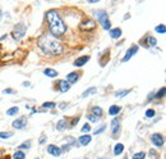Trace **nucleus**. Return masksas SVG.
<instances>
[{"label": "nucleus", "mask_w": 166, "mask_h": 159, "mask_svg": "<svg viewBox=\"0 0 166 159\" xmlns=\"http://www.w3.org/2000/svg\"><path fill=\"white\" fill-rule=\"evenodd\" d=\"M3 94H8V95L14 94V90L13 89H5V90H3Z\"/></svg>", "instance_id": "nucleus-36"}, {"label": "nucleus", "mask_w": 166, "mask_h": 159, "mask_svg": "<svg viewBox=\"0 0 166 159\" xmlns=\"http://www.w3.org/2000/svg\"><path fill=\"white\" fill-rule=\"evenodd\" d=\"M79 28H81L82 31H91V30L96 28V22L93 19H91V18H88V19L82 21V23L79 24Z\"/></svg>", "instance_id": "nucleus-5"}, {"label": "nucleus", "mask_w": 166, "mask_h": 159, "mask_svg": "<svg viewBox=\"0 0 166 159\" xmlns=\"http://www.w3.org/2000/svg\"><path fill=\"white\" fill-rule=\"evenodd\" d=\"M120 111H121V108L119 105H111L109 108V114L110 115H118L120 113Z\"/></svg>", "instance_id": "nucleus-17"}, {"label": "nucleus", "mask_w": 166, "mask_h": 159, "mask_svg": "<svg viewBox=\"0 0 166 159\" xmlns=\"http://www.w3.org/2000/svg\"><path fill=\"white\" fill-rule=\"evenodd\" d=\"M164 95H165V87H162L161 90H160L158 93L155 95V97H156V99H160V97H162Z\"/></svg>", "instance_id": "nucleus-32"}, {"label": "nucleus", "mask_w": 166, "mask_h": 159, "mask_svg": "<svg viewBox=\"0 0 166 159\" xmlns=\"http://www.w3.org/2000/svg\"><path fill=\"white\" fill-rule=\"evenodd\" d=\"M119 123H120V119H119V118H115V119H113V122H111V128L118 127V126H119Z\"/></svg>", "instance_id": "nucleus-34"}, {"label": "nucleus", "mask_w": 166, "mask_h": 159, "mask_svg": "<svg viewBox=\"0 0 166 159\" xmlns=\"http://www.w3.org/2000/svg\"><path fill=\"white\" fill-rule=\"evenodd\" d=\"M91 131V126L88 123H86L83 127H82V132H90Z\"/></svg>", "instance_id": "nucleus-35"}, {"label": "nucleus", "mask_w": 166, "mask_h": 159, "mask_svg": "<svg viewBox=\"0 0 166 159\" xmlns=\"http://www.w3.org/2000/svg\"><path fill=\"white\" fill-rule=\"evenodd\" d=\"M157 45V40L152 36H147V42L144 44L146 48H151V46H156Z\"/></svg>", "instance_id": "nucleus-16"}, {"label": "nucleus", "mask_w": 166, "mask_h": 159, "mask_svg": "<svg viewBox=\"0 0 166 159\" xmlns=\"http://www.w3.org/2000/svg\"><path fill=\"white\" fill-rule=\"evenodd\" d=\"M96 91H97L96 87H90V89H87V90H86L84 93L82 94V97H87V96H90V95H93V94H96Z\"/></svg>", "instance_id": "nucleus-19"}, {"label": "nucleus", "mask_w": 166, "mask_h": 159, "mask_svg": "<svg viewBox=\"0 0 166 159\" xmlns=\"http://www.w3.org/2000/svg\"><path fill=\"white\" fill-rule=\"evenodd\" d=\"M98 159H109L107 157H101V158H98Z\"/></svg>", "instance_id": "nucleus-44"}, {"label": "nucleus", "mask_w": 166, "mask_h": 159, "mask_svg": "<svg viewBox=\"0 0 166 159\" xmlns=\"http://www.w3.org/2000/svg\"><path fill=\"white\" fill-rule=\"evenodd\" d=\"M119 132H120V126H118V127L113 128V133H114V136H116V135H118Z\"/></svg>", "instance_id": "nucleus-37"}, {"label": "nucleus", "mask_w": 166, "mask_h": 159, "mask_svg": "<svg viewBox=\"0 0 166 159\" xmlns=\"http://www.w3.org/2000/svg\"><path fill=\"white\" fill-rule=\"evenodd\" d=\"M66 126H68V125H66V122L64 119H61V121H59L56 123V130L58 131H64L66 128Z\"/></svg>", "instance_id": "nucleus-20"}, {"label": "nucleus", "mask_w": 166, "mask_h": 159, "mask_svg": "<svg viewBox=\"0 0 166 159\" xmlns=\"http://www.w3.org/2000/svg\"><path fill=\"white\" fill-rule=\"evenodd\" d=\"M12 126H13L14 128H17V130H23V128H26V126H27V118L26 117L18 118L12 123Z\"/></svg>", "instance_id": "nucleus-8"}, {"label": "nucleus", "mask_w": 166, "mask_h": 159, "mask_svg": "<svg viewBox=\"0 0 166 159\" xmlns=\"http://www.w3.org/2000/svg\"><path fill=\"white\" fill-rule=\"evenodd\" d=\"M106 130V126L105 125H102L100 128H97V130H95V135H98V133H101V132H103Z\"/></svg>", "instance_id": "nucleus-33"}, {"label": "nucleus", "mask_w": 166, "mask_h": 159, "mask_svg": "<svg viewBox=\"0 0 166 159\" xmlns=\"http://www.w3.org/2000/svg\"><path fill=\"white\" fill-rule=\"evenodd\" d=\"M130 91L129 90H121V91H118V93H115V96L116 97H123V96H127Z\"/></svg>", "instance_id": "nucleus-25"}, {"label": "nucleus", "mask_w": 166, "mask_h": 159, "mask_svg": "<svg viewBox=\"0 0 166 159\" xmlns=\"http://www.w3.org/2000/svg\"><path fill=\"white\" fill-rule=\"evenodd\" d=\"M144 158H146V153H143V151L136 153V154L133 155V159H144Z\"/></svg>", "instance_id": "nucleus-29"}, {"label": "nucleus", "mask_w": 166, "mask_h": 159, "mask_svg": "<svg viewBox=\"0 0 166 159\" xmlns=\"http://www.w3.org/2000/svg\"><path fill=\"white\" fill-rule=\"evenodd\" d=\"M0 155H2V150H0Z\"/></svg>", "instance_id": "nucleus-45"}, {"label": "nucleus", "mask_w": 166, "mask_h": 159, "mask_svg": "<svg viewBox=\"0 0 166 159\" xmlns=\"http://www.w3.org/2000/svg\"><path fill=\"white\" fill-rule=\"evenodd\" d=\"M31 148V140H28V141H24L23 144L19 145V150H23V149H29Z\"/></svg>", "instance_id": "nucleus-28"}, {"label": "nucleus", "mask_w": 166, "mask_h": 159, "mask_svg": "<svg viewBox=\"0 0 166 159\" xmlns=\"http://www.w3.org/2000/svg\"><path fill=\"white\" fill-rule=\"evenodd\" d=\"M2 16H3V12H2V9H0V21H2Z\"/></svg>", "instance_id": "nucleus-43"}, {"label": "nucleus", "mask_w": 166, "mask_h": 159, "mask_svg": "<svg viewBox=\"0 0 166 159\" xmlns=\"http://www.w3.org/2000/svg\"><path fill=\"white\" fill-rule=\"evenodd\" d=\"M92 114L96 115L97 118L101 117V115H102V108H100V107H93V108H92Z\"/></svg>", "instance_id": "nucleus-21"}, {"label": "nucleus", "mask_w": 166, "mask_h": 159, "mask_svg": "<svg viewBox=\"0 0 166 159\" xmlns=\"http://www.w3.org/2000/svg\"><path fill=\"white\" fill-rule=\"evenodd\" d=\"M151 141L155 146H157V148H161L164 145V136L161 133H153L151 136Z\"/></svg>", "instance_id": "nucleus-7"}, {"label": "nucleus", "mask_w": 166, "mask_h": 159, "mask_svg": "<svg viewBox=\"0 0 166 159\" xmlns=\"http://www.w3.org/2000/svg\"><path fill=\"white\" fill-rule=\"evenodd\" d=\"M109 34L111 36V39H119L123 32L120 28H111V30H109Z\"/></svg>", "instance_id": "nucleus-14"}, {"label": "nucleus", "mask_w": 166, "mask_h": 159, "mask_svg": "<svg viewBox=\"0 0 166 159\" xmlns=\"http://www.w3.org/2000/svg\"><path fill=\"white\" fill-rule=\"evenodd\" d=\"M18 112H19V108H18V107H12V108H9L7 111V114L8 115H15Z\"/></svg>", "instance_id": "nucleus-23"}, {"label": "nucleus", "mask_w": 166, "mask_h": 159, "mask_svg": "<svg viewBox=\"0 0 166 159\" xmlns=\"http://www.w3.org/2000/svg\"><path fill=\"white\" fill-rule=\"evenodd\" d=\"M61 109H64V108H66V104L65 103H63V104H60V105H59Z\"/></svg>", "instance_id": "nucleus-42"}, {"label": "nucleus", "mask_w": 166, "mask_h": 159, "mask_svg": "<svg viewBox=\"0 0 166 159\" xmlns=\"http://www.w3.org/2000/svg\"><path fill=\"white\" fill-rule=\"evenodd\" d=\"M123 151H124V145H123V144L119 143V144H116L114 146V154L115 155H120Z\"/></svg>", "instance_id": "nucleus-18"}, {"label": "nucleus", "mask_w": 166, "mask_h": 159, "mask_svg": "<svg viewBox=\"0 0 166 159\" xmlns=\"http://www.w3.org/2000/svg\"><path fill=\"white\" fill-rule=\"evenodd\" d=\"M37 45L47 55H60L63 53V46L60 41L50 34H44L37 40Z\"/></svg>", "instance_id": "nucleus-1"}, {"label": "nucleus", "mask_w": 166, "mask_h": 159, "mask_svg": "<svg viewBox=\"0 0 166 159\" xmlns=\"http://www.w3.org/2000/svg\"><path fill=\"white\" fill-rule=\"evenodd\" d=\"M137 51H138V46H137V45H132V46H130V48H129L128 50H127L125 55H124V58H123L121 62H123V63H127L129 59H132V57H133V55H136Z\"/></svg>", "instance_id": "nucleus-6"}, {"label": "nucleus", "mask_w": 166, "mask_h": 159, "mask_svg": "<svg viewBox=\"0 0 166 159\" xmlns=\"http://www.w3.org/2000/svg\"><path fill=\"white\" fill-rule=\"evenodd\" d=\"M155 31L157 34H165L166 32V27H165V24H160V26H157L155 28Z\"/></svg>", "instance_id": "nucleus-27"}, {"label": "nucleus", "mask_w": 166, "mask_h": 159, "mask_svg": "<svg viewBox=\"0 0 166 159\" xmlns=\"http://www.w3.org/2000/svg\"><path fill=\"white\" fill-rule=\"evenodd\" d=\"M91 140H92V137L90 135H82L81 137L78 139V143L81 145H83V146H86V145H88L91 143Z\"/></svg>", "instance_id": "nucleus-13"}, {"label": "nucleus", "mask_w": 166, "mask_h": 159, "mask_svg": "<svg viewBox=\"0 0 166 159\" xmlns=\"http://www.w3.org/2000/svg\"><path fill=\"white\" fill-rule=\"evenodd\" d=\"M42 107H44V108H47V109H54L55 107H56V104L53 103V101H46V103L42 104Z\"/></svg>", "instance_id": "nucleus-26"}, {"label": "nucleus", "mask_w": 166, "mask_h": 159, "mask_svg": "<svg viewBox=\"0 0 166 159\" xmlns=\"http://www.w3.org/2000/svg\"><path fill=\"white\" fill-rule=\"evenodd\" d=\"M22 86L28 87V86H31V83H29V82H23V83H22Z\"/></svg>", "instance_id": "nucleus-41"}, {"label": "nucleus", "mask_w": 166, "mask_h": 159, "mask_svg": "<svg viewBox=\"0 0 166 159\" xmlns=\"http://www.w3.org/2000/svg\"><path fill=\"white\" fill-rule=\"evenodd\" d=\"M47 151H49V154H51V155H54V157H60L61 155V149L59 148V146H56V145H49L47 146Z\"/></svg>", "instance_id": "nucleus-9"}, {"label": "nucleus", "mask_w": 166, "mask_h": 159, "mask_svg": "<svg viewBox=\"0 0 166 159\" xmlns=\"http://www.w3.org/2000/svg\"><path fill=\"white\" fill-rule=\"evenodd\" d=\"M24 35H26V27H24L23 23L17 24V26L14 27V31L12 32V36H13V39L15 41H19Z\"/></svg>", "instance_id": "nucleus-4"}, {"label": "nucleus", "mask_w": 166, "mask_h": 159, "mask_svg": "<svg viewBox=\"0 0 166 159\" xmlns=\"http://www.w3.org/2000/svg\"><path fill=\"white\" fill-rule=\"evenodd\" d=\"M95 14L98 17V22H100V24L102 26L103 30H106V31H109V30H111V22H110L109 19V16L105 10H98V12H95Z\"/></svg>", "instance_id": "nucleus-3"}, {"label": "nucleus", "mask_w": 166, "mask_h": 159, "mask_svg": "<svg viewBox=\"0 0 166 159\" xmlns=\"http://www.w3.org/2000/svg\"><path fill=\"white\" fill-rule=\"evenodd\" d=\"M46 19H47V24H49V30H50V35H53L54 37H59V36L65 34L66 26L55 9L47 12Z\"/></svg>", "instance_id": "nucleus-2"}, {"label": "nucleus", "mask_w": 166, "mask_h": 159, "mask_svg": "<svg viewBox=\"0 0 166 159\" xmlns=\"http://www.w3.org/2000/svg\"><path fill=\"white\" fill-rule=\"evenodd\" d=\"M70 89V85L69 82L64 81V80H61V81H59V90L61 91V93H66Z\"/></svg>", "instance_id": "nucleus-12"}, {"label": "nucleus", "mask_w": 166, "mask_h": 159, "mask_svg": "<svg viewBox=\"0 0 166 159\" xmlns=\"http://www.w3.org/2000/svg\"><path fill=\"white\" fill-rule=\"evenodd\" d=\"M78 78H79L78 72H72V73H69V75H66V82L74 83V82L78 81Z\"/></svg>", "instance_id": "nucleus-11"}, {"label": "nucleus", "mask_w": 166, "mask_h": 159, "mask_svg": "<svg viewBox=\"0 0 166 159\" xmlns=\"http://www.w3.org/2000/svg\"><path fill=\"white\" fill-rule=\"evenodd\" d=\"M13 136L12 132H0V139H9Z\"/></svg>", "instance_id": "nucleus-30"}, {"label": "nucleus", "mask_w": 166, "mask_h": 159, "mask_svg": "<svg viewBox=\"0 0 166 159\" xmlns=\"http://www.w3.org/2000/svg\"><path fill=\"white\" fill-rule=\"evenodd\" d=\"M35 159H39V158H35Z\"/></svg>", "instance_id": "nucleus-46"}, {"label": "nucleus", "mask_w": 166, "mask_h": 159, "mask_svg": "<svg viewBox=\"0 0 166 159\" xmlns=\"http://www.w3.org/2000/svg\"><path fill=\"white\" fill-rule=\"evenodd\" d=\"M90 60V57H87V55H84V57H79V58H77L76 59V62L73 63L76 67H82V65H84L86 63H87Z\"/></svg>", "instance_id": "nucleus-10"}, {"label": "nucleus", "mask_w": 166, "mask_h": 159, "mask_svg": "<svg viewBox=\"0 0 166 159\" xmlns=\"http://www.w3.org/2000/svg\"><path fill=\"white\" fill-rule=\"evenodd\" d=\"M44 75H45V76H47V77L55 78V77H58L59 72H56V71H55V69H53V68H46V69L44 71Z\"/></svg>", "instance_id": "nucleus-15"}, {"label": "nucleus", "mask_w": 166, "mask_h": 159, "mask_svg": "<svg viewBox=\"0 0 166 159\" xmlns=\"http://www.w3.org/2000/svg\"><path fill=\"white\" fill-rule=\"evenodd\" d=\"M46 140H47V137H46L45 135H42V136L40 137V140H39V143H40V144H45Z\"/></svg>", "instance_id": "nucleus-38"}, {"label": "nucleus", "mask_w": 166, "mask_h": 159, "mask_svg": "<svg viewBox=\"0 0 166 159\" xmlns=\"http://www.w3.org/2000/svg\"><path fill=\"white\" fill-rule=\"evenodd\" d=\"M78 119H79V118H74V119H73V121H72V126H76V123L78 122Z\"/></svg>", "instance_id": "nucleus-40"}, {"label": "nucleus", "mask_w": 166, "mask_h": 159, "mask_svg": "<svg viewBox=\"0 0 166 159\" xmlns=\"http://www.w3.org/2000/svg\"><path fill=\"white\" fill-rule=\"evenodd\" d=\"M144 115H146V118H153L156 115V112L153 111V109H147Z\"/></svg>", "instance_id": "nucleus-24"}, {"label": "nucleus", "mask_w": 166, "mask_h": 159, "mask_svg": "<svg viewBox=\"0 0 166 159\" xmlns=\"http://www.w3.org/2000/svg\"><path fill=\"white\" fill-rule=\"evenodd\" d=\"M87 118H88V121L93 122V123H96V122H98V118L96 117V115H93V114H92V113H90V114L87 115Z\"/></svg>", "instance_id": "nucleus-31"}, {"label": "nucleus", "mask_w": 166, "mask_h": 159, "mask_svg": "<svg viewBox=\"0 0 166 159\" xmlns=\"http://www.w3.org/2000/svg\"><path fill=\"white\" fill-rule=\"evenodd\" d=\"M24 158H26V154L22 150H17L13 154V159H24Z\"/></svg>", "instance_id": "nucleus-22"}, {"label": "nucleus", "mask_w": 166, "mask_h": 159, "mask_svg": "<svg viewBox=\"0 0 166 159\" xmlns=\"http://www.w3.org/2000/svg\"><path fill=\"white\" fill-rule=\"evenodd\" d=\"M150 154H151L153 158H158V155H157V153H156L155 149H151V150H150Z\"/></svg>", "instance_id": "nucleus-39"}]
</instances>
